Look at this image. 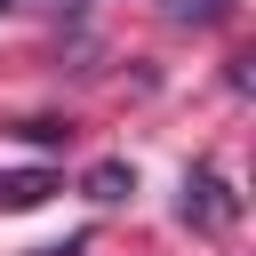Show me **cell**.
Masks as SVG:
<instances>
[{"label":"cell","mask_w":256,"mask_h":256,"mask_svg":"<svg viewBox=\"0 0 256 256\" xmlns=\"http://www.w3.org/2000/svg\"><path fill=\"white\" fill-rule=\"evenodd\" d=\"M184 224H200V232H224V224H232V192H224V176L200 168V176L184 184Z\"/></svg>","instance_id":"cell-1"},{"label":"cell","mask_w":256,"mask_h":256,"mask_svg":"<svg viewBox=\"0 0 256 256\" xmlns=\"http://www.w3.org/2000/svg\"><path fill=\"white\" fill-rule=\"evenodd\" d=\"M56 184L40 176V168H24V176H0V208H40Z\"/></svg>","instance_id":"cell-2"},{"label":"cell","mask_w":256,"mask_h":256,"mask_svg":"<svg viewBox=\"0 0 256 256\" xmlns=\"http://www.w3.org/2000/svg\"><path fill=\"white\" fill-rule=\"evenodd\" d=\"M128 192H136V176H128L120 160H96V168H88V200H128Z\"/></svg>","instance_id":"cell-3"},{"label":"cell","mask_w":256,"mask_h":256,"mask_svg":"<svg viewBox=\"0 0 256 256\" xmlns=\"http://www.w3.org/2000/svg\"><path fill=\"white\" fill-rule=\"evenodd\" d=\"M24 136H32V144H64L72 128H64V120H24Z\"/></svg>","instance_id":"cell-4"},{"label":"cell","mask_w":256,"mask_h":256,"mask_svg":"<svg viewBox=\"0 0 256 256\" xmlns=\"http://www.w3.org/2000/svg\"><path fill=\"white\" fill-rule=\"evenodd\" d=\"M0 8H8V0H0Z\"/></svg>","instance_id":"cell-5"}]
</instances>
